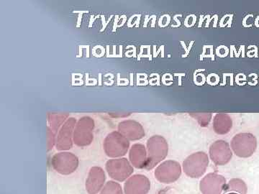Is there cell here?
Listing matches in <instances>:
<instances>
[{"label":"cell","mask_w":259,"mask_h":194,"mask_svg":"<svg viewBox=\"0 0 259 194\" xmlns=\"http://www.w3.org/2000/svg\"><path fill=\"white\" fill-rule=\"evenodd\" d=\"M231 147L238 157L249 158L256 151L257 139L253 134L239 133L232 139Z\"/></svg>","instance_id":"1"},{"label":"cell","mask_w":259,"mask_h":194,"mask_svg":"<svg viewBox=\"0 0 259 194\" xmlns=\"http://www.w3.org/2000/svg\"><path fill=\"white\" fill-rule=\"evenodd\" d=\"M208 165V156L204 152H197L186 158L183 163V170L187 176L197 178L203 176Z\"/></svg>","instance_id":"2"},{"label":"cell","mask_w":259,"mask_h":194,"mask_svg":"<svg viewBox=\"0 0 259 194\" xmlns=\"http://www.w3.org/2000/svg\"><path fill=\"white\" fill-rule=\"evenodd\" d=\"M148 156L147 169H152L166 157L168 144L166 139L160 136L151 137L148 142Z\"/></svg>","instance_id":"3"},{"label":"cell","mask_w":259,"mask_h":194,"mask_svg":"<svg viewBox=\"0 0 259 194\" xmlns=\"http://www.w3.org/2000/svg\"><path fill=\"white\" fill-rule=\"evenodd\" d=\"M182 168L176 161H168L162 163L156 168L155 176L163 183H171L180 178Z\"/></svg>","instance_id":"4"},{"label":"cell","mask_w":259,"mask_h":194,"mask_svg":"<svg viewBox=\"0 0 259 194\" xmlns=\"http://www.w3.org/2000/svg\"><path fill=\"white\" fill-rule=\"evenodd\" d=\"M209 156L213 163L217 166H224L231 161L233 152L230 144L226 141L217 140L209 148Z\"/></svg>","instance_id":"5"},{"label":"cell","mask_w":259,"mask_h":194,"mask_svg":"<svg viewBox=\"0 0 259 194\" xmlns=\"http://www.w3.org/2000/svg\"><path fill=\"white\" fill-rule=\"evenodd\" d=\"M226 178L218 173H211L201 180L199 188L202 194H221L226 188Z\"/></svg>","instance_id":"6"},{"label":"cell","mask_w":259,"mask_h":194,"mask_svg":"<svg viewBox=\"0 0 259 194\" xmlns=\"http://www.w3.org/2000/svg\"><path fill=\"white\" fill-rule=\"evenodd\" d=\"M107 169L112 178L120 182L127 180L134 172V168L126 159L110 161Z\"/></svg>","instance_id":"7"},{"label":"cell","mask_w":259,"mask_h":194,"mask_svg":"<svg viewBox=\"0 0 259 194\" xmlns=\"http://www.w3.org/2000/svg\"><path fill=\"white\" fill-rule=\"evenodd\" d=\"M150 188L151 182L143 175L131 177L125 183V194H147Z\"/></svg>","instance_id":"8"},{"label":"cell","mask_w":259,"mask_h":194,"mask_svg":"<svg viewBox=\"0 0 259 194\" xmlns=\"http://www.w3.org/2000/svg\"><path fill=\"white\" fill-rule=\"evenodd\" d=\"M105 173L100 168H94L90 172L86 181V189L90 194H97L105 184Z\"/></svg>","instance_id":"9"},{"label":"cell","mask_w":259,"mask_h":194,"mask_svg":"<svg viewBox=\"0 0 259 194\" xmlns=\"http://www.w3.org/2000/svg\"><path fill=\"white\" fill-rule=\"evenodd\" d=\"M131 163L138 168H146L147 166L148 158L144 146L135 144L130 153Z\"/></svg>","instance_id":"10"},{"label":"cell","mask_w":259,"mask_h":194,"mask_svg":"<svg viewBox=\"0 0 259 194\" xmlns=\"http://www.w3.org/2000/svg\"><path fill=\"white\" fill-rule=\"evenodd\" d=\"M233 121L228 114H217L213 121V129L218 134H226L231 131Z\"/></svg>","instance_id":"11"},{"label":"cell","mask_w":259,"mask_h":194,"mask_svg":"<svg viewBox=\"0 0 259 194\" xmlns=\"http://www.w3.org/2000/svg\"><path fill=\"white\" fill-rule=\"evenodd\" d=\"M120 132L125 134V137L131 139H139L144 135L143 127L138 122L127 121L120 125Z\"/></svg>","instance_id":"12"},{"label":"cell","mask_w":259,"mask_h":194,"mask_svg":"<svg viewBox=\"0 0 259 194\" xmlns=\"http://www.w3.org/2000/svg\"><path fill=\"white\" fill-rule=\"evenodd\" d=\"M228 189L239 194L247 193V186L245 182L238 178H234L230 180L228 185Z\"/></svg>","instance_id":"13"},{"label":"cell","mask_w":259,"mask_h":194,"mask_svg":"<svg viewBox=\"0 0 259 194\" xmlns=\"http://www.w3.org/2000/svg\"><path fill=\"white\" fill-rule=\"evenodd\" d=\"M100 194H122V190L118 183L109 181L104 185Z\"/></svg>","instance_id":"14"},{"label":"cell","mask_w":259,"mask_h":194,"mask_svg":"<svg viewBox=\"0 0 259 194\" xmlns=\"http://www.w3.org/2000/svg\"><path fill=\"white\" fill-rule=\"evenodd\" d=\"M190 115L197 120L201 127L208 126L212 115L210 113H191Z\"/></svg>","instance_id":"15"},{"label":"cell","mask_w":259,"mask_h":194,"mask_svg":"<svg viewBox=\"0 0 259 194\" xmlns=\"http://www.w3.org/2000/svg\"><path fill=\"white\" fill-rule=\"evenodd\" d=\"M101 18L102 20V28L101 29V30H100V32L104 31V30H105V28H107V25H108V23H110V20H111L112 16L110 17V18H109L108 21L107 22H105V18L104 15H101Z\"/></svg>","instance_id":"16"},{"label":"cell","mask_w":259,"mask_h":194,"mask_svg":"<svg viewBox=\"0 0 259 194\" xmlns=\"http://www.w3.org/2000/svg\"><path fill=\"white\" fill-rule=\"evenodd\" d=\"M101 16V15H97V16L95 17V15H92L91 18H90V25H89V28H92L93 27V24L95 20H97V18H99V17Z\"/></svg>","instance_id":"17"},{"label":"cell","mask_w":259,"mask_h":194,"mask_svg":"<svg viewBox=\"0 0 259 194\" xmlns=\"http://www.w3.org/2000/svg\"><path fill=\"white\" fill-rule=\"evenodd\" d=\"M81 19H82V13H80L78 17L77 24H76V28H79L81 26Z\"/></svg>","instance_id":"18"},{"label":"cell","mask_w":259,"mask_h":194,"mask_svg":"<svg viewBox=\"0 0 259 194\" xmlns=\"http://www.w3.org/2000/svg\"><path fill=\"white\" fill-rule=\"evenodd\" d=\"M118 18H119L118 15H116L115 23H114L113 30H112V31H113V32H115L116 30V28H117V20H118Z\"/></svg>","instance_id":"19"},{"label":"cell","mask_w":259,"mask_h":194,"mask_svg":"<svg viewBox=\"0 0 259 194\" xmlns=\"http://www.w3.org/2000/svg\"><path fill=\"white\" fill-rule=\"evenodd\" d=\"M73 13H79V14H80V13H82V14H83V13H88L89 11H88V10H85V11H76V10H75Z\"/></svg>","instance_id":"20"},{"label":"cell","mask_w":259,"mask_h":194,"mask_svg":"<svg viewBox=\"0 0 259 194\" xmlns=\"http://www.w3.org/2000/svg\"><path fill=\"white\" fill-rule=\"evenodd\" d=\"M99 76H100V79H99V85H100V86H101V84H102V83H101L102 74H99Z\"/></svg>","instance_id":"21"},{"label":"cell","mask_w":259,"mask_h":194,"mask_svg":"<svg viewBox=\"0 0 259 194\" xmlns=\"http://www.w3.org/2000/svg\"><path fill=\"white\" fill-rule=\"evenodd\" d=\"M227 194H239V193H236V192H231V193H228Z\"/></svg>","instance_id":"22"}]
</instances>
